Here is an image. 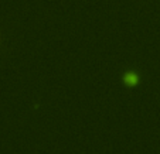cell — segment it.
Returning a JSON list of instances; mask_svg holds the SVG:
<instances>
[{"mask_svg": "<svg viewBox=\"0 0 160 154\" xmlns=\"http://www.w3.org/2000/svg\"><path fill=\"white\" fill-rule=\"evenodd\" d=\"M139 79H140V76L136 72H133V71H129V72L123 74V82L128 86H135V85H138L139 84Z\"/></svg>", "mask_w": 160, "mask_h": 154, "instance_id": "cell-1", "label": "cell"}]
</instances>
